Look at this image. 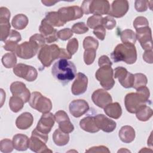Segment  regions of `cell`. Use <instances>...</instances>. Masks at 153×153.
Wrapping results in <instances>:
<instances>
[{
  "label": "cell",
  "instance_id": "1",
  "mask_svg": "<svg viewBox=\"0 0 153 153\" xmlns=\"http://www.w3.org/2000/svg\"><path fill=\"white\" fill-rule=\"evenodd\" d=\"M51 74L56 79L65 85L76 76V68L72 61L60 59L53 64Z\"/></svg>",
  "mask_w": 153,
  "mask_h": 153
},
{
  "label": "cell",
  "instance_id": "2",
  "mask_svg": "<svg viewBox=\"0 0 153 153\" xmlns=\"http://www.w3.org/2000/svg\"><path fill=\"white\" fill-rule=\"evenodd\" d=\"M149 96V90L146 86L138 88L135 93L127 94L124 99L127 111L131 114L136 113L140 106L148 103Z\"/></svg>",
  "mask_w": 153,
  "mask_h": 153
},
{
  "label": "cell",
  "instance_id": "3",
  "mask_svg": "<svg viewBox=\"0 0 153 153\" xmlns=\"http://www.w3.org/2000/svg\"><path fill=\"white\" fill-rule=\"evenodd\" d=\"M114 62H124L131 65L137 60V51L134 44L122 43L118 44L111 54Z\"/></svg>",
  "mask_w": 153,
  "mask_h": 153
},
{
  "label": "cell",
  "instance_id": "4",
  "mask_svg": "<svg viewBox=\"0 0 153 153\" xmlns=\"http://www.w3.org/2000/svg\"><path fill=\"white\" fill-rule=\"evenodd\" d=\"M81 8L85 14H93L102 16L108 13L110 5L106 0H90L84 1Z\"/></svg>",
  "mask_w": 153,
  "mask_h": 153
},
{
  "label": "cell",
  "instance_id": "5",
  "mask_svg": "<svg viewBox=\"0 0 153 153\" xmlns=\"http://www.w3.org/2000/svg\"><path fill=\"white\" fill-rule=\"evenodd\" d=\"M61 48L56 44L45 45L39 51L38 59L45 67H49L53 62L60 57Z\"/></svg>",
  "mask_w": 153,
  "mask_h": 153
},
{
  "label": "cell",
  "instance_id": "6",
  "mask_svg": "<svg viewBox=\"0 0 153 153\" xmlns=\"http://www.w3.org/2000/svg\"><path fill=\"white\" fill-rule=\"evenodd\" d=\"M48 139V134L39 132L35 128L32 132L29 140V148L33 152L37 153L52 152V151L46 145Z\"/></svg>",
  "mask_w": 153,
  "mask_h": 153
},
{
  "label": "cell",
  "instance_id": "7",
  "mask_svg": "<svg viewBox=\"0 0 153 153\" xmlns=\"http://www.w3.org/2000/svg\"><path fill=\"white\" fill-rule=\"evenodd\" d=\"M29 103L32 108L42 114L49 112L52 109L50 99L42 96L38 91H33L31 93Z\"/></svg>",
  "mask_w": 153,
  "mask_h": 153
},
{
  "label": "cell",
  "instance_id": "8",
  "mask_svg": "<svg viewBox=\"0 0 153 153\" xmlns=\"http://www.w3.org/2000/svg\"><path fill=\"white\" fill-rule=\"evenodd\" d=\"M95 76L105 90H111L115 84L114 71L111 66L105 65L100 67L96 72Z\"/></svg>",
  "mask_w": 153,
  "mask_h": 153
},
{
  "label": "cell",
  "instance_id": "9",
  "mask_svg": "<svg viewBox=\"0 0 153 153\" xmlns=\"http://www.w3.org/2000/svg\"><path fill=\"white\" fill-rule=\"evenodd\" d=\"M41 48L35 41L29 38V41H26L19 45L15 53L21 59H29L35 56Z\"/></svg>",
  "mask_w": 153,
  "mask_h": 153
},
{
  "label": "cell",
  "instance_id": "10",
  "mask_svg": "<svg viewBox=\"0 0 153 153\" xmlns=\"http://www.w3.org/2000/svg\"><path fill=\"white\" fill-rule=\"evenodd\" d=\"M57 12L61 21L65 24L68 22L81 18L84 14L81 7L76 5L60 8Z\"/></svg>",
  "mask_w": 153,
  "mask_h": 153
},
{
  "label": "cell",
  "instance_id": "11",
  "mask_svg": "<svg viewBox=\"0 0 153 153\" xmlns=\"http://www.w3.org/2000/svg\"><path fill=\"white\" fill-rule=\"evenodd\" d=\"M13 72L16 76L29 82L35 81L38 76V72L34 67L23 63L16 65L13 68Z\"/></svg>",
  "mask_w": 153,
  "mask_h": 153
},
{
  "label": "cell",
  "instance_id": "12",
  "mask_svg": "<svg viewBox=\"0 0 153 153\" xmlns=\"http://www.w3.org/2000/svg\"><path fill=\"white\" fill-rule=\"evenodd\" d=\"M10 11L6 8L2 7L0 8V26H1V41H5L8 37L11 30L10 23Z\"/></svg>",
  "mask_w": 153,
  "mask_h": 153
},
{
  "label": "cell",
  "instance_id": "13",
  "mask_svg": "<svg viewBox=\"0 0 153 153\" xmlns=\"http://www.w3.org/2000/svg\"><path fill=\"white\" fill-rule=\"evenodd\" d=\"M114 77L118 79L120 84L124 88H128L133 87L134 75L129 72L125 68L118 66L114 69Z\"/></svg>",
  "mask_w": 153,
  "mask_h": 153
},
{
  "label": "cell",
  "instance_id": "14",
  "mask_svg": "<svg viewBox=\"0 0 153 153\" xmlns=\"http://www.w3.org/2000/svg\"><path fill=\"white\" fill-rule=\"evenodd\" d=\"M136 39L139 42L142 48L145 50L152 49V32L149 26L143 27L136 29Z\"/></svg>",
  "mask_w": 153,
  "mask_h": 153
},
{
  "label": "cell",
  "instance_id": "15",
  "mask_svg": "<svg viewBox=\"0 0 153 153\" xmlns=\"http://www.w3.org/2000/svg\"><path fill=\"white\" fill-rule=\"evenodd\" d=\"M129 8L128 2L126 0L114 1L110 7L108 14L112 17L120 18L123 17Z\"/></svg>",
  "mask_w": 153,
  "mask_h": 153
},
{
  "label": "cell",
  "instance_id": "16",
  "mask_svg": "<svg viewBox=\"0 0 153 153\" xmlns=\"http://www.w3.org/2000/svg\"><path fill=\"white\" fill-rule=\"evenodd\" d=\"M55 121L59 124V128L62 131L70 133L74 130V126L71 122L70 119L64 111L60 110L54 114Z\"/></svg>",
  "mask_w": 153,
  "mask_h": 153
},
{
  "label": "cell",
  "instance_id": "17",
  "mask_svg": "<svg viewBox=\"0 0 153 153\" xmlns=\"http://www.w3.org/2000/svg\"><path fill=\"white\" fill-rule=\"evenodd\" d=\"M39 30L41 34L44 37L46 42L52 43L57 41L58 37L56 29H54L53 26L51 25L45 19H44L41 21Z\"/></svg>",
  "mask_w": 153,
  "mask_h": 153
},
{
  "label": "cell",
  "instance_id": "18",
  "mask_svg": "<svg viewBox=\"0 0 153 153\" xmlns=\"http://www.w3.org/2000/svg\"><path fill=\"white\" fill-rule=\"evenodd\" d=\"M54 122V115H53L52 113L49 112L43 114L38 122L36 128L39 132L48 134L53 127Z\"/></svg>",
  "mask_w": 153,
  "mask_h": 153
},
{
  "label": "cell",
  "instance_id": "19",
  "mask_svg": "<svg viewBox=\"0 0 153 153\" xmlns=\"http://www.w3.org/2000/svg\"><path fill=\"white\" fill-rule=\"evenodd\" d=\"M88 78L81 72L76 75V78L72 84L71 92L74 95L78 96L85 92L87 88Z\"/></svg>",
  "mask_w": 153,
  "mask_h": 153
},
{
  "label": "cell",
  "instance_id": "20",
  "mask_svg": "<svg viewBox=\"0 0 153 153\" xmlns=\"http://www.w3.org/2000/svg\"><path fill=\"white\" fill-rule=\"evenodd\" d=\"M91 99L93 103L100 108H104L107 105L112 102L111 94L103 89H97L95 90L92 95Z\"/></svg>",
  "mask_w": 153,
  "mask_h": 153
},
{
  "label": "cell",
  "instance_id": "21",
  "mask_svg": "<svg viewBox=\"0 0 153 153\" xmlns=\"http://www.w3.org/2000/svg\"><path fill=\"white\" fill-rule=\"evenodd\" d=\"M10 91L13 96L20 97L25 103L29 102L30 93L26 85L20 81H14L10 85Z\"/></svg>",
  "mask_w": 153,
  "mask_h": 153
},
{
  "label": "cell",
  "instance_id": "22",
  "mask_svg": "<svg viewBox=\"0 0 153 153\" xmlns=\"http://www.w3.org/2000/svg\"><path fill=\"white\" fill-rule=\"evenodd\" d=\"M70 113L75 118H79L89 110L88 103L83 99L72 100L69 105Z\"/></svg>",
  "mask_w": 153,
  "mask_h": 153
},
{
  "label": "cell",
  "instance_id": "23",
  "mask_svg": "<svg viewBox=\"0 0 153 153\" xmlns=\"http://www.w3.org/2000/svg\"><path fill=\"white\" fill-rule=\"evenodd\" d=\"M94 118L98 128L104 132L111 133L116 128V122L103 114H97L94 116Z\"/></svg>",
  "mask_w": 153,
  "mask_h": 153
},
{
  "label": "cell",
  "instance_id": "24",
  "mask_svg": "<svg viewBox=\"0 0 153 153\" xmlns=\"http://www.w3.org/2000/svg\"><path fill=\"white\" fill-rule=\"evenodd\" d=\"M22 39L21 35L19 32L15 30H11L10 33L7 39L4 41L3 46L4 50L13 53L16 52L18 47V42Z\"/></svg>",
  "mask_w": 153,
  "mask_h": 153
},
{
  "label": "cell",
  "instance_id": "25",
  "mask_svg": "<svg viewBox=\"0 0 153 153\" xmlns=\"http://www.w3.org/2000/svg\"><path fill=\"white\" fill-rule=\"evenodd\" d=\"M33 122V117L30 112H25L20 114L16 120V127L20 130H26L31 127Z\"/></svg>",
  "mask_w": 153,
  "mask_h": 153
},
{
  "label": "cell",
  "instance_id": "26",
  "mask_svg": "<svg viewBox=\"0 0 153 153\" xmlns=\"http://www.w3.org/2000/svg\"><path fill=\"white\" fill-rule=\"evenodd\" d=\"M30 139L25 134H16L13 137V144L15 149L23 151L29 148Z\"/></svg>",
  "mask_w": 153,
  "mask_h": 153
},
{
  "label": "cell",
  "instance_id": "27",
  "mask_svg": "<svg viewBox=\"0 0 153 153\" xmlns=\"http://www.w3.org/2000/svg\"><path fill=\"white\" fill-rule=\"evenodd\" d=\"M79 126L83 130L88 133H96L100 129L97 126L94 117L88 116L83 118L79 121Z\"/></svg>",
  "mask_w": 153,
  "mask_h": 153
},
{
  "label": "cell",
  "instance_id": "28",
  "mask_svg": "<svg viewBox=\"0 0 153 153\" xmlns=\"http://www.w3.org/2000/svg\"><path fill=\"white\" fill-rule=\"evenodd\" d=\"M135 131L130 126H123L119 131L118 136L120 140L126 143L132 142L135 139Z\"/></svg>",
  "mask_w": 153,
  "mask_h": 153
},
{
  "label": "cell",
  "instance_id": "29",
  "mask_svg": "<svg viewBox=\"0 0 153 153\" xmlns=\"http://www.w3.org/2000/svg\"><path fill=\"white\" fill-rule=\"evenodd\" d=\"M103 109L106 115L113 119H118L122 115V108L118 102H111Z\"/></svg>",
  "mask_w": 153,
  "mask_h": 153
},
{
  "label": "cell",
  "instance_id": "30",
  "mask_svg": "<svg viewBox=\"0 0 153 153\" xmlns=\"http://www.w3.org/2000/svg\"><path fill=\"white\" fill-rule=\"evenodd\" d=\"M53 140L56 145L59 146H65L69 141V135L59 128L56 129L53 134Z\"/></svg>",
  "mask_w": 153,
  "mask_h": 153
},
{
  "label": "cell",
  "instance_id": "31",
  "mask_svg": "<svg viewBox=\"0 0 153 153\" xmlns=\"http://www.w3.org/2000/svg\"><path fill=\"white\" fill-rule=\"evenodd\" d=\"M29 22L27 17L23 14H18L14 16L11 21L13 27L18 30H22L25 29Z\"/></svg>",
  "mask_w": 153,
  "mask_h": 153
},
{
  "label": "cell",
  "instance_id": "32",
  "mask_svg": "<svg viewBox=\"0 0 153 153\" xmlns=\"http://www.w3.org/2000/svg\"><path fill=\"white\" fill-rule=\"evenodd\" d=\"M153 114L152 109L146 105L140 106L136 112V118L141 121H146L152 117Z\"/></svg>",
  "mask_w": 153,
  "mask_h": 153
},
{
  "label": "cell",
  "instance_id": "33",
  "mask_svg": "<svg viewBox=\"0 0 153 153\" xmlns=\"http://www.w3.org/2000/svg\"><path fill=\"white\" fill-rule=\"evenodd\" d=\"M24 103V101L20 97L13 95L10 98L9 107L13 112L17 113L23 108Z\"/></svg>",
  "mask_w": 153,
  "mask_h": 153
},
{
  "label": "cell",
  "instance_id": "34",
  "mask_svg": "<svg viewBox=\"0 0 153 153\" xmlns=\"http://www.w3.org/2000/svg\"><path fill=\"white\" fill-rule=\"evenodd\" d=\"M45 19L53 26L60 27L65 25V23L61 21L58 12L56 11H51L48 13L46 14Z\"/></svg>",
  "mask_w": 153,
  "mask_h": 153
},
{
  "label": "cell",
  "instance_id": "35",
  "mask_svg": "<svg viewBox=\"0 0 153 153\" xmlns=\"http://www.w3.org/2000/svg\"><path fill=\"white\" fill-rule=\"evenodd\" d=\"M121 40L123 43H130L134 44L136 41V33L131 29H125L120 34Z\"/></svg>",
  "mask_w": 153,
  "mask_h": 153
},
{
  "label": "cell",
  "instance_id": "36",
  "mask_svg": "<svg viewBox=\"0 0 153 153\" xmlns=\"http://www.w3.org/2000/svg\"><path fill=\"white\" fill-rule=\"evenodd\" d=\"M2 65L6 68H14L17 63V57L14 53H7L5 54L1 59Z\"/></svg>",
  "mask_w": 153,
  "mask_h": 153
},
{
  "label": "cell",
  "instance_id": "37",
  "mask_svg": "<svg viewBox=\"0 0 153 153\" xmlns=\"http://www.w3.org/2000/svg\"><path fill=\"white\" fill-rule=\"evenodd\" d=\"M134 82L133 85V88L134 89H137L139 87L146 86L148 79L145 75L142 73H137L134 74Z\"/></svg>",
  "mask_w": 153,
  "mask_h": 153
},
{
  "label": "cell",
  "instance_id": "38",
  "mask_svg": "<svg viewBox=\"0 0 153 153\" xmlns=\"http://www.w3.org/2000/svg\"><path fill=\"white\" fill-rule=\"evenodd\" d=\"M99 47V42L92 36H86L83 41V47L84 50L93 49L97 50Z\"/></svg>",
  "mask_w": 153,
  "mask_h": 153
},
{
  "label": "cell",
  "instance_id": "39",
  "mask_svg": "<svg viewBox=\"0 0 153 153\" xmlns=\"http://www.w3.org/2000/svg\"><path fill=\"white\" fill-rule=\"evenodd\" d=\"M103 17L101 16L93 15L88 18L87 21V26L91 29H94L96 27L102 25Z\"/></svg>",
  "mask_w": 153,
  "mask_h": 153
},
{
  "label": "cell",
  "instance_id": "40",
  "mask_svg": "<svg viewBox=\"0 0 153 153\" xmlns=\"http://www.w3.org/2000/svg\"><path fill=\"white\" fill-rule=\"evenodd\" d=\"M84 61L87 65L92 64L96 56V50L93 49L84 50Z\"/></svg>",
  "mask_w": 153,
  "mask_h": 153
},
{
  "label": "cell",
  "instance_id": "41",
  "mask_svg": "<svg viewBox=\"0 0 153 153\" xmlns=\"http://www.w3.org/2000/svg\"><path fill=\"white\" fill-rule=\"evenodd\" d=\"M13 142L8 139H4L0 142V150L4 153H9L14 149Z\"/></svg>",
  "mask_w": 153,
  "mask_h": 153
},
{
  "label": "cell",
  "instance_id": "42",
  "mask_svg": "<svg viewBox=\"0 0 153 153\" xmlns=\"http://www.w3.org/2000/svg\"><path fill=\"white\" fill-rule=\"evenodd\" d=\"M73 33L76 34H83L88 30V27L84 22H78L75 23L71 29Z\"/></svg>",
  "mask_w": 153,
  "mask_h": 153
},
{
  "label": "cell",
  "instance_id": "43",
  "mask_svg": "<svg viewBox=\"0 0 153 153\" xmlns=\"http://www.w3.org/2000/svg\"><path fill=\"white\" fill-rule=\"evenodd\" d=\"M78 48V41L76 38H74L71 39L66 45V50L71 55L74 54Z\"/></svg>",
  "mask_w": 153,
  "mask_h": 153
},
{
  "label": "cell",
  "instance_id": "44",
  "mask_svg": "<svg viewBox=\"0 0 153 153\" xmlns=\"http://www.w3.org/2000/svg\"><path fill=\"white\" fill-rule=\"evenodd\" d=\"M57 35L58 38L60 39L61 40L66 41L72 36L73 32L71 29L65 28L59 30L57 33Z\"/></svg>",
  "mask_w": 153,
  "mask_h": 153
},
{
  "label": "cell",
  "instance_id": "45",
  "mask_svg": "<svg viewBox=\"0 0 153 153\" xmlns=\"http://www.w3.org/2000/svg\"><path fill=\"white\" fill-rule=\"evenodd\" d=\"M133 26L135 28V29L143 27L149 26V22L146 18L143 16H139L137 17L134 20Z\"/></svg>",
  "mask_w": 153,
  "mask_h": 153
},
{
  "label": "cell",
  "instance_id": "46",
  "mask_svg": "<svg viewBox=\"0 0 153 153\" xmlns=\"http://www.w3.org/2000/svg\"><path fill=\"white\" fill-rule=\"evenodd\" d=\"M102 25L105 29H107L108 30H112L116 26V21L113 17L110 16H106L103 18Z\"/></svg>",
  "mask_w": 153,
  "mask_h": 153
},
{
  "label": "cell",
  "instance_id": "47",
  "mask_svg": "<svg viewBox=\"0 0 153 153\" xmlns=\"http://www.w3.org/2000/svg\"><path fill=\"white\" fill-rule=\"evenodd\" d=\"M134 7L137 11L143 12L147 10L148 7V1L137 0L134 2Z\"/></svg>",
  "mask_w": 153,
  "mask_h": 153
},
{
  "label": "cell",
  "instance_id": "48",
  "mask_svg": "<svg viewBox=\"0 0 153 153\" xmlns=\"http://www.w3.org/2000/svg\"><path fill=\"white\" fill-rule=\"evenodd\" d=\"M93 33L99 39L103 41L105 38L106 29L103 25H99L94 29Z\"/></svg>",
  "mask_w": 153,
  "mask_h": 153
},
{
  "label": "cell",
  "instance_id": "49",
  "mask_svg": "<svg viewBox=\"0 0 153 153\" xmlns=\"http://www.w3.org/2000/svg\"><path fill=\"white\" fill-rule=\"evenodd\" d=\"M86 152H108L109 153V149L105 146H97L90 148L88 150L85 151Z\"/></svg>",
  "mask_w": 153,
  "mask_h": 153
},
{
  "label": "cell",
  "instance_id": "50",
  "mask_svg": "<svg viewBox=\"0 0 153 153\" xmlns=\"http://www.w3.org/2000/svg\"><path fill=\"white\" fill-rule=\"evenodd\" d=\"M98 65L99 67L105 66V65H109L112 66V63L111 61L110 60L109 58L105 55H103L101 57H99V60H98Z\"/></svg>",
  "mask_w": 153,
  "mask_h": 153
},
{
  "label": "cell",
  "instance_id": "51",
  "mask_svg": "<svg viewBox=\"0 0 153 153\" xmlns=\"http://www.w3.org/2000/svg\"><path fill=\"white\" fill-rule=\"evenodd\" d=\"M143 59L148 63H152L153 59H152V50H145V53L143 54Z\"/></svg>",
  "mask_w": 153,
  "mask_h": 153
},
{
  "label": "cell",
  "instance_id": "52",
  "mask_svg": "<svg viewBox=\"0 0 153 153\" xmlns=\"http://www.w3.org/2000/svg\"><path fill=\"white\" fill-rule=\"evenodd\" d=\"M41 2H42L44 5L50 7V6L54 5L55 4H56V3L58 2H57V1H45V0H43V1H41Z\"/></svg>",
  "mask_w": 153,
  "mask_h": 153
},
{
  "label": "cell",
  "instance_id": "53",
  "mask_svg": "<svg viewBox=\"0 0 153 153\" xmlns=\"http://www.w3.org/2000/svg\"><path fill=\"white\" fill-rule=\"evenodd\" d=\"M1 107L3 105V102L5 99V93L3 89L1 88Z\"/></svg>",
  "mask_w": 153,
  "mask_h": 153
},
{
  "label": "cell",
  "instance_id": "54",
  "mask_svg": "<svg viewBox=\"0 0 153 153\" xmlns=\"http://www.w3.org/2000/svg\"><path fill=\"white\" fill-rule=\"evenodd\" d=\"M130 152V151L129 150H127V149H126L124 148H121V149L118 151V152Z\"/></svg>",
  "mask_w": 153,
  "mask_h": 153
}]
</instances>
